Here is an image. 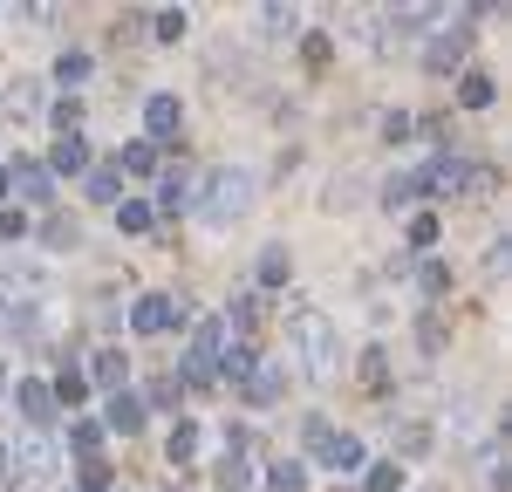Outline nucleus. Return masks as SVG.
<instances>
[{
    "label": "nucleus",
    "instance_id": "1",
    "mask_svg": "<svg viewBox=\"0 0 512 492\" xmlns=\"http://www.w3.org/2000/svg\"><path fill=\"white\" fill-rule=\"evenodd\" d=\"M287 335H294V349H301V376H308V383H335V369H342V335H335V322L315 315V308H301Z\"/></svg>",
    "mask_w": 512,
    "mask_h": 492
},
{
    "label": "nucleus",
    "instance_id": "2",
    "mask_svg": "<svg viewBox=\"0 0 512 492\" xmlns=\"http://www.w3.org/2000/svg\"><path fill=\"white\" fill-rule=\"evenodd\" d=\"M192 212L205 219V226H212V233H226L233 219H246V212H253V171H239V164H226V171H212Z\"/></svg>",
    "mask_w": 512,
    "mask_h": 492
},
{
    "label": "nucleus",
    "instance_id": "3",
    "mask_svg": "<svg viewBox=\"0 0 512 492\" xmlns=\"http://www.w3.org/2000/svg\"><path fill=\"white\" fill-rule=\"evenodd\" d=\"M308 458L315 465H328V472H362L369 458H362V438L355 431H335V424H308Z\"/></svg>",
    "mask_w": 512,
    "mask_h": 492
},
{
    "label": "nucleus",
    "instance_id": "4",
    "mask_svg": "<svg viewBox=\"0 0 512 492\" xmlns=\"http://www.w3.org/2000/svg\"><path fill=\"white\" fill-rule=\"evenodd\" d=\"M219 349H226V322H198L192 328V349H185V383H192V390H205V383H212Z\"/></svg>",
    "mask_w": 512,
    "mask_h": 492
},
{
    "label": "nucleus",
    "instance_id": "5",
    "mask_svg": "<svg viewBox=\"0 0 512 492\" xmlns=\"http://www.w3.org/2000/svg\"><path fill=\"white\" fill-rule=\"evenodd\" d=\"M171 322H185V301H171V294H144V301L130 308V328H137V335H164Z\"/></svg>",
    "mask_w": 512,
    "mask_h": 492
},
{
    "label": "nucleus",
    "instance_id": "6",
    "mask_svg": "<svg viewBox=\"0 0 512 492\" xmlns=\"http://www.w3.org/2000/svg\"><path fill=\"white\" fill-rule=\"evenodd\" d=\"M198 205V178L178 164V171H164V185H158V205L151 212H164V219H178V212H192Z\"/></svg>",
    "mask_w": 512,
    "mask_h": 492
},
{
    "label": "nucleus",
    "instance_id": "7",
    "mask_svg": "<svg viewBox=\"0 0 512 492\" xmlns=\"http://www.w3.org/2000/svg\"><path fill=\"white\" fill-rule=\"evenodd\" d=\"M7 192H21V199L28 205H48L55 199V171H48V164H14V171H7Z\"/></svg>",
    "mask_w": 512,
    "mask_h": 492
},
{
    "label": "nucleus",
    "instance_id": "8",
    "mask_svg": "<svg viewBox=\"0 0 512 492\" xmlns=\"http://www.w3.org/2000/svg\"><path fill=\"white\" fill-rule=\"evenodd\" d=\"M178 123H185L178 96H151V103H144V130H151L144 144H171V137H178Z\"/></svg>",
    "mask_w": 512,
    "mask_h": 492
},
{
    "label": "nucleus",
    "instance_id": "9",
    "mask_svg": "<svg viewBox=\"0 0 512 492\" xmlns=\"http://www.w3.org/2000/svg\"><path fill=\"white\" fill-rule=\"evenodd\" d=\"M7 465L28 472V479H48L55 472V445L48 438H21V445H7Z\"/></svg>",
    "mask_w": 512,
    "mask_h": 492
},
{
    "label": "nucleus",
    "instance_id": "10",
    "mask_svg": "<svg viewBox=\"0 0 512 492\" xmlns=\"http://www.w3.org/2000/svg\"><path fill=\"white\" fill-rule=\"evenodd\" d=\"M14 404H21V417H28V424H48V417H55V390L28 376V383H14Z\"/></svg>",
    "mask_w": 512,
    "mask_h": 492
},
{
    "label": "nucleus",
    "instance_id": "11",
    "mask_svg": "<svg viewBox=\"0 0 512 492\" xmlns=\"http://www.w3.org/2000/svg\"><path fill=\"white\" fill-rule=\"evenodd\" d=\"M458 62H465V35H437L431 48H424V69H431V76H451Z\"/></svg>",
    "mask_w": 512,
    "mask_h": 492
},
{
    "label": "nucleus",
    "instance_id": "12",
    "mask_svg": "<svg viewBox=\"0 0 512 492\" xmlns=\"http://www.w3.org/2000/svg\"><path fill=\"white\" fill-rule=\"evenodd\" d=\"M110 431H123V438L144 431V404H137L130 390H110Z\"/></svg>",
    "mask_w": 512,
    "mask_h": 492
},
{
    "label": "nucleus",
    "instance_id": "13",
    "mask_svg": "<svg viewBox=\"0 0 512 492\" xmlns=\"http://www.w3.org/2000/svg\"><path fill=\"white\" fill-rule=\"evenodd\" d=\"M280 390H287V376H280V363H260L253 376H246V397H253V404H274Z\"/></svg>",
    "mask_w": 512,
    "mask_h": 492
},
{
    "label": "nucleus",
    "instance_id": "14",
    "mask_svg": "<svg viewBox=\"0 0 512 492\" xmlns=\"http://www.w3.org/2000/svg\"><path fill=\"white\" fill-rule=\"evenodd\" d=\"M219 369H226L233 383H246V376L260 369V349H253V342H233V349H219Z\"/></svg>",
    "mask_w": 512,
    "mask_h": 492
},
{
    "label": "nucleus",
    "instance_id": "15",
    "mask_svg": "<svg viewBox=\"0 0 512 492\" xmlns=\"http://www.w3.org/2000/svg\"><path fill=\"white\" fill-rule=\"evenodd\" d=\"M260 28H267L274 41H294L301 35V14H294V7H260Z\"/></svg>",
    "mask_w": 512,
    "mask_h": 492
},
{
    "label": "nucleus",
    "instance_id": "16",
    "mask_svg": "<svg viewBox=\"0 0 512 492\" xmlns=\"http://www.w3.org/2000/svg\"><path fill=\"white\" fill-rule=\"evenodd\" d=\"M117 185H123V171H117V164H103V171H89V199H96V205H117V199H123Z\"/></svg>",
    "mask_w": 512,
    "mask_h": 492
},
{
    "label": "nucleus",
    "instance_id": "17",
    "mask_svg": "<svg viewBox=\"0 0 512 492\" xmlns=\"http://www.w3.org/2000/svg\"><path fill=\"white\" fill-rule=\"evenodd\" d=\"M48 390H55V404H69V410H76L82 397H89V376H82V369H62V376H55Z\"/></svg>",
    "mask_w": 512,
    "mask_h": 492
},
{
    "label": "nucleus",
    "instance_id": "18",
    "mask_svg": "<svg viewBox=\"0 0 512 492\" xmlns=\"http://www.w3.org/2000/svg\"><path fill=\"white\" fill-rule=\"evenodd\" d=\"M151 219H158V212H151L144 199H117V226L123 233H151Z\"/></svg>",
    "mask_w": 512,
    "mask_h": 492
},
{
    "label": "nucleus",
    "instance_id": "19",
    "mask_svg": "<svg viewBox=\"0 0 512 492\" xmlns=\"http://www.w3.org/2000/svg\"><path fill=\"white\" fill-rule=\"evenodd\" d=\"M89 376H96L103 390H123V356H117V349H96V363H89Z\"/></svg>",
    "mask_w": 512,
    "mask_h": 492
},
{
    "label": "nucleus",
    "instance_id": "20",
    "mask_svg": "<svg viewBox=\"0 0 512 492\" xmlns=\"http://www.w3.org/2000/svg\"><path fill=\"white\" fill-rule=\"evenodd\" d=\"M267 492H308V465H301V458H287V465H274V479H267Z\"/></svg>",
    "mask_w": 512,
    "mask_h": 492
},
{
    "label": "nucleus",
    "instance_id": "21",
    "mask_svg": "<svg viewBox=\"0 0 512 492\" xmlns=\"http://www.w3.org/2000/svg\"><path fill=\"white\" fill-rule=\"evenodd\" d=\"M458 103H465V110H485V103H492V76H458Z\"/></svg>",
    "mask_w": 512,
    "mask_h": 492
},
{
    "label": "nucleus",
    "instance_id": "22",
    "mask_svg": "<svg viewBox=\"0 0 512 492\" xmlns=\"http://www.w3.org/2000/svg\"><path fill=\"white\" fill-rule=\"evenodd\" d=\"M55 171H82V164H89V151H82V137H55Z\"/></svg>",
    "mask_w": 512,
    "mask_h": 492
},
{
    "label": "nucleus",
    "instance_id": "23",
    "mask_svg": "<svg viewBox=\"0 0 512 492\" xmlns=\"http://www.w3.org/2000/svg\"><path fill=\"white\" fill-rule=\"evenodd\" d=\"M117 171H137V178H144V171H158V144H130Z\"/></svg>",
    "mask_w": 512,
    "mask_h": 492
},
{
    "label": "nucleus",
    "instance_id": "24",
    "mask_svg": "<svg viewBox=\"0 0 512 492\" xmlns=\"http://www.w3.org/2000/svg\"><path fill=\"white\" fill-rule=\"evenodd\" d=\"M260 281H267V287L287 281V246H267V253H260Z\"/></svg>",
    "mask_w": 512,
    "mask_h": 492
},
{
    "label": "nucleus",
    "instance_id": "25",
    "mask_svg": "<svg viewBox=\"0 0 512 492\" xmlns=\"http://www.w3.org/2000/svg\"><path fill=\"white\" fill-rule=\"evenodd\" d=\"M417 192H424L417 178H390V185H383V205H390V212H403V205L417 199Z\"/></svg>",
    "mask_w": 512,
    "mask_h": 492
},
{
    "label": "nucleus",
    "instance_id": "26",
    "mask_svg": "<svg viewBox=\"0 0 512 492\" xmlns=\"http://www.w3.org/2000/svg\"><path fill=\"white\" fill-rule=\"evenodd\" d=\"M185 458H198V431H192V424L171 431V465H185Z\"/></svg>",
    "mask_w": 512,
    "mask_h": 492
},
{
    "label": "nucleus",
    "instance_id": "27",
    "mask_svg": "<svg viewBox=\"0 0 512 492\" xmlns=\"http://www.w3.org/2000/svg\"><path fill=\"white\" fill-rule=\"evenodd\" d=\"M82 76H89V55H82V48H69V55L55 62V82H82Z\"/></svg>",
    "mask_w": 512,
    "mask_h": 492
},
{
    "label": "nucleus",
    "instance_id": "28",
    "mask_svg": "<svg viewBox=\"0 0 512 492\" xmlns=\"http://www.w3.org/2000/svg\"><path fill=\"white\" fill-rule=\"evenodd\" d=\"M362 486H369V492H396V486H403V465H376Z\"/></svg>",
    "mask_w": 512,
    "mask_h": 492
},
{
    "label": "nucleus",
    "instance_id": "29",
    "mask_svg": "<svg viewBox=\"0 0 512 492\" xmlns=\"http://www.w3.org/2000/svg\"><path fill=\"white\" fill-rule=\"evenodd\" d=\"M417 287H424V294H444V287H451V267H444V260H431V267L417 274Z\"/></svg>",
    "mask_w": 512,
    "mask_h": 492
},
{
    "label": "nucleus",
    "instance_id": "30",
    "mask_svg": "<svg viewBox=\"0 0 512 492\" xmlns=\"http://www.w3.org/2000/svg\"><path fill=\"white\" fill-rule=\"evenodd\" d=\"M185 35V7H164L158 14V41H178Z\"/></svg>",
    "mask_w": 512,
    "mask_h": 492
},
{
    "label": "nucleus",
    "instance_id": "31",
    "mask_svg": "<svg viewBox=\"0 0 512 492\" xmlns=\"http://www.w3.org/2000/svg\"><path fill=\"white\" fill-rule=\"evenodd\" d=\"M410 246H437V219H431V212L410 219Z\"/></svg>",
    "mask_w": 512,
    "mask_h": 492
},
{
    "label": "nucleus",
    "instance_id": "32",
    "mask_svg": "<svg viewBox=\"0 0 512 492\" xmlns=\"http://www.w3.org/2000/svg\"><path fill=\"white\" fill-rule=\"evenodd\" d=\"M82 486L103 492V486H110V465H103V458H82Z\"/></svg>",
    "mask_w": 512,
    "mask_h": 492
},
{
    "label": "nucleus",
    "instance_id": "33",
    "mask_svg": "<svg viewBox=\"0 0 512 492\" xmlns=\"http://www.w3.org/2000/svg\"><path fill=\"white\" fill-rule=\"evenodd\" d=\"M82 233H76V219H48V246H76Z\"/></svg>",
    "mask_w": 512,
    "mask_h": 492
},
{
    "label": "nucleus",
    "instance_id": "34",
    "mask_svg": "<svg viewBox=\"0 0 512 492\" xmlns=\"http://www.w3.org/2000/svg\"><path fill=\"white\" fill-rule=\"evenodd\" d=\"M76 123H82V103H55V130L62 137H76Z\"/></svg>",
    "mask_w": 512,
    "mask_h": 492
},
{
    "label": "nucleus",
    "instance_id": "35",
    "mask_svg": "<svg viewBox=\"0 0 512 492\" xmlns=\"http://www.w3.org/2000/svg\"><path fill=\"white\" fill-rule=\"evenodd\" d=\"M69 438H76L82 451H96V445H103V424H69Z\"/></svg>",
    "mask_w": 512,
    "mask_h": 492
},
{
    "label": "nucleus",
    "instance_id": "36",
    "mask_svg": "<svg viewBox=\"0 0 512 492\" xmlns=\"http://www.w3.org/2000/svg\"><path fill=\"white\" fill-rule=\"evenodd\" d=\"M233 322H239V328H253V322H260V301H253V294H239V308H233Z\"/></svg>",
    "mask_w": 512,
    "mask_h": 492
},
{
    "label": "nucleus",
    "instance_id": "37",
    "mask_svg": "<svg viewBox=\"0 0 512 492\" xmlns=\"http://www.w3.org/2000/svg\"><path fill=\"white\" fill-rule=\"evenodd\" d=\"M21 233H28V219L21 212H0V240H21Z\"/></svg>",
    "mask_w": 512,
    "mask_h": 492
},
{
    "label": "nucleus",
    "instance_id": "38",
    "mask_svg": "<svg viewBox=\"0 0 512 492\" xmlns=\"http://www.w3.org/2000/svg\"><path fill=\"white\" fill-rule=\"evenodd\" d=\"M7 479H14V465H7V445H0V486H7Z\"/></svg>",
    "mask_w": 512,
    "mask_h": 492
},
{
    "label": "nucleus",
    "instance_id": "39",
    "mask_svg": "<svg viewBox=\"0 0 512 492\" xmlns=\"http://www.w3.org/2000/svg\"><path fill=\"white\" fill-rule=\"evenodd\" d=\"M0 397H7V363H0Z\"/></svg>",
    "mask_w": 512,
    "mask_h": 492
},
{
    "label": "nucleus",
    "instance_id": "40",
    "mask_svg": "<svg viewBox=\"0 0 512 492\" xmlns=\"http://www.w3.org/2000/svg\"><path fill=\"white\" fill-rule=\"evenodd\" d=\"M0 328H7V308H0Z\"/></svg>",
    "mask_w": 512,
    "mask_h": 492
},
{
    "label": "nucleus",
    "instance_id": "41",
    "mask_svg": "<svg viewBox=\"0 0 512 492\" xmlns=\"http://www.w3.org/2000/svg\"><path fill=\"white\" fill-rule=\"evenodd\" d=\"M0 192H7V178H0Z\"/></svg>",
    "mask_w": 512,
    "mask_h": 492
}]
</instances>
